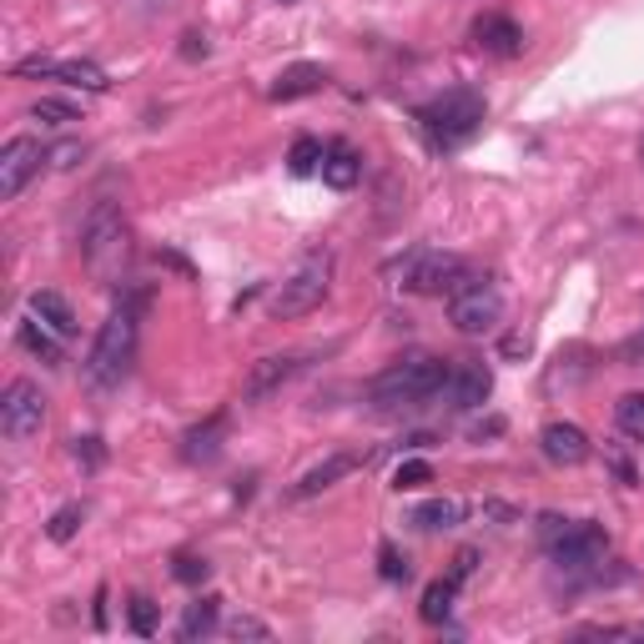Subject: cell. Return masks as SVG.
Masks as SVG:
<instances>
[{
  "instance_id": "cell-1",
  "label": "cell",
  "mask_w": 644,
  "mask_h": 644,
  "mask_svg": "<svg viewBox=\"0 0 644 644\" xmlns=\"http://www.w3.org/2000/svg\"><path fill=\"white\" fill-rule=\"evenodd\" d=\"M448 362L443 358H403L393 368H382L378 378L368 382V403L382 408V413H398V408H418L428 398H438L448 388Z\"/></svg>"
},
{
  "instance_id": "cell-2",
  "label": "cell",
  "mask_w": 644,
  "mask_h": 644,
  "mask_svg": "<svg viewBox=\"0 0 644 644\" xmlns=\"http://www.w3.org/2000/svg\"><path fill=\"white\" fill-rule=\"evenodd\" d=\"M483 116H489V106H483L479 91L459 86V91H443L438 101H428L418 111V132H423V142L433 152H459V146H469L479 136Z\"/></svg>"
},
{
  "instance_id": "cell-3",
  "label": "cell",
  "mask_w": 644,
  "mask_h": 644,
  "mask_svg": "<svg viewBox=\"0 0 644 644\" xmlns=\"http://www.w3.org/2000/svg\"><path fill=\"white\" fill-rule=\"evenodd\" d=\"M81 257H86V267L101 283H116L126 273V263H132V227H126L116 202H96L91 207L86 227H81Z\"/></svg>"
},
{
  "instance_id": "cell-4",
  "label": "cell",
  "mask_w": 644,
  "mask_h": 644,
  "mask_svg": "<svg viewBox=\"0 0 644 644\" xmlns=\"http://www.w3.org/2000/svg\"><path fill=\"white\" fill-rule=\"evenodd\" d=\"M333 252L328 247H313V252H303L293 263V273L277 283V293H273V317L277 323H293V317H307L313 313L323 297L333 293Z\"/></svg>"
},
{
  "instance_id": "cell-5",
  "label": "cell",
  "mask_w": 644,
  "mask_h": 644,
  "mask_svg": "<svg viewBox=\"0 0 644 644\" xmlns=\"http://www.w3.org/2000/svg\"><path fill=\"white\" fill-rule=\"evenodd\" d=\"M132 358H136V307H111V317L101 323L96 343L86 352V378L96 388H116L126 372H132Z\"/></svg>"
},
{
  "instance_id": "cell-6",
  "label": "cell",
  "mask_w": 644,
  "mask_h": 644,
  "mask_svg": "<svg viewBox=\"0 0 644 644\" xmlns=\"http://www.w3.org/2000/svg\"><path fill=\"white\" fill-rule=\"evenodd\" d=\"M388 283L408 287V293H423V297H453L463 283H473L463 257L453 252H433V247H413L408 257L388 263Z\"/></svg>"
},
{
  "instance_id": "cell-7",
  "label": "cell",
  "mask_w": 644,
  "mask_h": 644,
  "mask_svg": "<svg viewBox=\"0 0 644 644\" xmlns=\"http://www.w3.org/2000/svg\"><path fill=\"white\" fill-rule=\"evenodd\" d=\"M499 317H503V297H499V287H489V283H463L459 293L448 297V323L463 333V338H483V333H493L499 328Z\"/></svg>"
},
{
  "instance_id": "cell-8",
  "label": "cell",
  "mask_w": 644,
  "mask_h": 644,
  "mask_svg": "<svg viewBox=\"0 0 644 644\" xmlns=\"http://www.w3.org/2000/svg\"><path fill=\"white\" fill-rule=\"evenodd\" d=\"M0 428L16 443H25V438H35L45 428V393L31 378L6 382V393H0Z\"/></svg>"
},
{
  "instance_id": "cell-9",
  "label": "cell",
  "mask_w": 644,
  "mask_h": 644,
  "mask_svg": "<svg viewBox=\"0 0 644 644\" xmlns=\"http://www.w3.org/2000/svg\"><path fill=\"white\" fill-rule=\"evenodd\" d=\"M544 549L559 569H594L604 554H610V534H604L600 524H569L564 534Z\"/></svg>"
},
{
  "instance_id": "cell-10",
  "label": "cell",
  "mask_w": 644,
  "mask_h": 644,
  "mask_svg": "<svg viewBox=\"0 0 644 644\" xmlns=\"http://www.w3.org/2000/svg\"><path fill=\"white\" fill-rule=\"evenodd\" d=\"M45 152L35 136H16V142H6V152H0V202H16L25 192V182H31L35 172H41Z\"/></svg>"
},
{
  "instance_id": "cell-11",
  "label": "cell",
  "mask_w": 644,
  "mask_h": 644,
  "mask_svg": "<svg viewBox=\"0 0 644 644\" xmlns=\"http://www.w3.org/2000/svg\"><path fill=\"white\" fill-rule=\"evenodd\" d=\"M297 372H303V352H273V358H257L247 368L242 398H247V403H267V398H273L283 382H293Z\"/></svg>"
},
{
  "instance_id": "cell-12",
  "label": "cell",
  "mask_w": 644,
  "mask_h": 644,
  "mask_svg": "<svg viewBox=\"0 0 644 644\" xmlns=\"http://www.w3.org/2000/svg\"><path fill=\"white\" fill-rule=\"evenodd\" d=\"M539 448H544V459L559 463V469H579V463L590 459V433L579 423H544Z\"/></svg>"
},
{
  "instance_id": "cell-13",
  "label": "cell",
  "mask_w": 644,
  "mask_h": 644,
  "mask_svg": "<svg viewBox=\"0 0 644 644\" xmlns=\"http://www.w3.org/2000/svg\"><path fill=\"white\" fill-rule=\"evenodd\" d=\"M473 41H479L489 55H499V61L524 55V31H519V21H509V16H499V11L473 21Z\"/></svg>"
},
{
  "instance_id": "cell-14",
  "label": "cell",
  "mask_w": 644,
  "mask_h": 644,
  "mask_svg": "<svg viewBox=\"0 0 644 644\" xmlns=\"http://www.w3.org/2000/svg\"><path fill=\"white\" fill-rule=\"evenodd\" d=\"M493 393V372L483 368V362H459V368L448 372V398H453V408H483Z\"/></svg>"
},
{
  "instance_id": "cell-15",
  "label": "cell",
  "mask_w": 644,
  "mask_h": 644,
  "mask_svg": "<svg viewBox=\"0 0 644 644\" xmlns=\"http://www.w3.org/2000/svg\"><path fill=\"white\" fill-rule=\"evenodd\" d=\"M358 463H362L358 453H328V459H323V463H313V469H307L303 479L293 483V499H317V493H323V489H333V483H338V479H348V473L358 469Z\"/></svg>"
},
{
  "instance_id": "cell-16",
  "label": "cell",
  "mask_w": 644,
  "mask_h": 644,
  "mask_svg": "<svg viewBox=\"0 0 644 644\" xmlns=\"http://www.w3.org/2000/svg\"><path fill=\"white\" fill-rule=\"evenodd\" d=\"M323 86H328V71L313 67V61H297V67H287L283 76L273 81L267 96H273V101H303V96H317Z\"/></svg>"
},
{
  "instance_id": "cell-17",
  "label": "cell",
  "mask_w": 644,
  "mask_h": 644,
  "mask_svg": "<svg viewBox=\"0 0 644 644\" xmlns=\"http://www.w3.org/2000/svg\"><path fill=\"white\" fill-rule=\"evenodd\" d=\"M358 176H362V156L352 152V146L333 142L328 156H323V182H328L333 192H348V186H358Z\"/></svg>"
},
{
  "instance_id": "cell-18",
  "label": "cell",
  "mask_w": 644,
  "mask_h": 644,
  "mask_svg": "<svg viewBox=\"0 0 644 644\" xmlns=\"http://www.w3.org/2000/svg\"><path fill=\"white\" fill-rule=\"evenodd\" d=\"M222 433H227V418H207V423H197L192 433L182 438V459H192V463H207V459H217V448H222Z\"/></svg>"
},
{
  "instance_id": "cell-19",
  "label": "cell",
  "mask_w": 644,
  "mask_h": 644,
  "mask_svg": "<svg viewBox=\"0 0 644 644\" xmlns=\"http://www.w3.org/2000/svg\"><path fill=\"white\" fill-rule=\"evenodd\" d=\"M31 313L41 317L51 333H61V338L76 333V313H71V303L61 293H31Z\"/></svg>"
},
{
  "instance_id": "cell-20",
  "label": "cell",
  "mask_w": 644,
  "mask_h": 644,
  "mask_svg": "<svg viewBox=\"0 0 644 644\" xmlns=\"http://www.w3.org/2000/svg\"><path fill=\"white\" fill-rule=\"evenodd\" d=\"M459 579L448 574V579H433V584H428L423 590V604H418V614H423V624H443L448 614H453V600H459Z\"/></svg>"
},
{
  "instance_id": "cell-21",
  "label": "cell",
  "mask_w": 644,
  "mask_h": 644,
  "mask_svg": "<svg viewBox=\"0 0 644 644\" xmlns=\"http://www.w3.org/2000/svg\"><path fill=\"white\" fill-rule=\"evenodd\" d=\"M217 594H202V600H192L186 604V614H182V624H176V634L182 640H202V634H212L217 630Z\"/></svg>"
},
{
  "instance_id": "cell-22",
  "label": "cell",
  "mask_w": 644,
  "mask_h": 644,
  "mask_svg": "<svg viewBox=\"0 0 644 644\" xmlns=\"http://www.w3.org/2000/svg\"><path fill=\"white\" fill-rule=\"evenodd\" d=\"M463 519V503L459 499H428L413 509V524L428 529V534H438V529H453Z\"/></svg>"
},
{
  "instance_id": "cell-23",
  "label": "cell",
  "mask_w": 644,
  "mask_h": 644,
  "mask_svg": "<svg viewBox=\"0 0 644 644\" xmlns=\"http://www.w3.org/2000/svg\"><path fill=\"white\" fill-rule=\"evenodd\" d=\"M55 338H61V333H51L35 313H31V323H21V348L35 352L41 362H61V343H55Z\"/></svg>"
},
{
  "instance_id": "cell-24",
  "label": "cell",
  "mask_w": 644,
  "mask_h": 644,
  "mask_svg": "<svg viewBox=\"0 0 644 644\" xmlns=\"http://www.w3.org/2000/svg\"><path fill=\"white\" fill-rule=\"evenodd\" d=\"M55 81H71L81 91H111L106 71L91 67V61H55Z\"/></svg>"
},
{
  "instance_id": "cell-25",
  "label": "cell",
  "mask_w": 644,
  "mask_h": 644,
  "mask_svg": "<svg viewBox=\"0 0 644 644\" xmlns=\"http://www.w3.org/2000/svg\"><path fill=\"white\" fill-rule=\"evenodd\" d=\"M81 524H86V509H81V503H61V509L51 513V524H45V539H51V544H71V539L81 534Z\"/></svg>"
},
{
  "instance_id": "cell-26",
  "label": "cell",
  "mask_w": 644,
  "mask_h": 644,
  "mask_svg": "<svg viewBox=\"0 0 644 644\" xmlns=\"http://www.w3.org/2000/svg\"><path fill=\"white\" fill-rule=\"evenodd\" d=\"M323 142L317 136H297L293 142V152H287V172L293 176H313V172H323Z\"/></svg>"
},
{
  "instance_id": "cell-27",
  "label": "cell",
  "mask_w": 644,
  "mask_h": 644,
  "mask_svg": "<svg viewBox=\"0 0 644 644\" xmlns=\"http://www.w3.org/2000/svg\"><path fill=\"white\" fill-rule=\"evenodd\" d=\"M614 423H620V433H630L634 443H644V393H624L620 403H614Z\"/></svg>"
},
{
  "instance_id": "cell-28",
  "label": "cell",
  "mask_w": 644,
  "mask_h": 644,
  "mask_svg": "<svg viewBox=\"0 0 644 644\" xmlns=\"http://www.w3.org/2000/svg\"><path fill=\"white\" fill-rule=\"evenodd\" d=\"M428 483H433V463H423V459H408V463H398V473H393V489H398V493L428 489Z\"/></svg>"
},
{
  "instance_id": "cell-29",
  "label": "cell",
  "mask_w": 644,
  "mask_h": 644,
  "mask_svg": "<svg viewBox=\"0 0 644 644\" xmlns=\"http://www.w3.org/2000/svg\"><path fill=\"white\" fill-rule=\"evenodd\" d=\"M378 574L388 579V584H408V579H413V564L398 554V544H378Z\"/></svg>"
},
{
  "instance_id": "cell-30",
  "label": "cell",
  "mask_w": 644,
  "mask_h": 644,
  "mask_svg": "<svg viewBox=\"0 0 644 644\" xmlns=\"http://www.w3.org/2000/svg\"><path fill=\"white\" fill-rule=\"evenodd\" d=\"M31 116L35 121H51V126H71V121H81V111L71 106V101H61V96H41L31 106Z\"/></svg>"
},
{
  "instance_id": "cell-31",
  "label": "cell",
  "mask_w": 644,
  "mask_h": 644,
  "mask_svg": "<svg viewBox=\"0 0 644 644\" xmlns=\"http://www.w3.org/2000/svg\"><path fill=\"white\" fill-rule=\"evenodd\" d=\"M126 624H132V634L152 640V634H156V604L146 600V594H136V600H132V610H126Z\"/></svg>"
},
{
  "instance_id": "cell-32",
  "label": "cell",
  "mask_w": 644,
  "mask_h": 644,
  "mask_svg": "<svg viewBox=\"0 0 644 644\" xmlns=\"http://www.w3.org/2000/svg\"><path fill=\"white\" fill-rule=\"evenodd\" d=\"M71 459L86 473H96L101 463H106V443H101V438H76V443H71Z\"/></svg>"
},
{
  "instance_id": "cell-33",
  "label": "cell",
  "mask_w": 644,
  "mask_h": 644,
  "mask_svg": "<svg viewBox=\"0 0 644 644\" xmlns=\"http://www.w3.org/2000/svg\"><path fill=\"white\" fill-rule=\"evenodd\" d=\"M172 574H176V584H192V590H197V584H207L212 564H207V559H197V554H182Z\"/></svg>"
},
{
  "instance_id": "cell-34",
  "label": "cell",
  "mask_w": 644,
  "mask_h": 644,
  "mask_svg": "<svg viewBox=\"0 0 644 644\" xmlns=\"http://www.w3.org/2000/svg\"><path fill=\"white\" fill-rule=\"evenodd\" d=\"M232 640H273V630H267L263 620H252V614H237V620L227 624Z\"/></svg>"
},
{
  "instance_id": "cell-35",
  "label": "cell",
  "mask_w": 644,
  "mask_h": 644,
  "mask_svg": "<svg viewBox=\"0 0 644 644\" xmlns=\"http://www.w3.org/2000/svg\"><path fill=\"white\" fill-rule=\"evenodd\" d=\"M81 156H86V146H81V142H61V146H51V152H45V162H51L55 172H71Z\"/></svg>"
},
{
  "instance_id": "cell-36",
  "label": "cell",
  "mask_w": 644,
  "mask_h": 644,
  "mask_svg": "<svg viewBox=\"0 0 644 644\" xmlns=\"http://www.w3.org/2000/svg\"><path fill=\"white\" fill-rule=\"evenodd\" d=\"M604 463H610V469L620 473V483H630V489H634V483H640V473H634V463L624 459L620 448H604Z\"/></svg>"
},
{
  "instance_id": "cell-37",
  "label": "cell",
  "mask_w": 644,
  "mask_h": 644,
  "mask_svg": "<svg viewBox=\"0 0 644 644\" xmlns=\"http://www.w3.org/2000/svg\"><path fill=\"white\" fill-rule=\"evenodd\" d=\"M569 524H574V519H564V513H539V539H544V544H554Z\"/></svg>"
},
{
  "instance_id": "cell-38",
  "label": "cell",
  "mask_w": 644,
  "mask_h": 644,
  "mask_svg": "<svg viewBox=\"0 0 644 644\" xmlns=\"http://www.w3.org/2000/svg\"><path fill=\"white\" fill-rule=\"evenodd\" d=\"M207 51H212V45H207V35H202V31L182 35V61H207Z\"/></svg>"
},
{
  "instance_id": "cell-39",
  "label": "cell",
  "mask_w": 644,
  "mask_h": 644,
  "mask_svg": "<svg viewBox=\"0 0 644 644\" xmlns=\"http://www.w3.org/2000/svg\"><path fill=\"white\" fill-rule=\"evenodd\" d=\"M473 569H479V549H459V554H453V569H448V574H453V579L463 584V579H469Z\"/></svg>"
},
{
  "instance_id": "cell-40",
  "label": "cell",
  "mask_w": 644,
  "mask_h": 644,
  "mask_svg": "<svg viewBox=\"0 0 644 644\" xmlns=\"http://www.w3.org/2000/svg\"><path fill=\"white\" fill-rule=\"evenodd\" d=\"M156 263H166V267H176V273H182V277H192V263H186V257H182V252H156Z\"/></svg>"
},
{
  "instance_id": "cell-41",
  "label": "cell",
  "mask_w": 644,
  "mask_h": 644,
  "mask_svg": "<svg viewBox=\"0 0 644 644\" xmlns=\"http://www.w3.org/2000/svg\"><path fill=\"white\" fill-rule=\"evenodd\" d=\"M503 358H529V338H524V333L503 338Z\"/></svg>"
},
{
  "instance_id": "cell-42",
  "label": "cell",
  "mask_w": 644,
  "mask_h": 644,
  "mask_svg": "<svg viewBox=\"0 0 644 644\" xmlns=\"http://www.w3.org/2000/svg\"><path fill=\"white\" fill-rule=\"evenodd\" d=\"M483 513H489V519H499V524H513V519H519L509 503H483Z\"/></svg>"
},
{
  "instance_id": "cell-43",
  "label": "cell",
  "mask_w": 644,
  "mask_h": 644,
  "mask_svg": "<svg viewBox=\"0 0 644 644\" xmlns=\"http://www.w3.org/2000/svg\"><path fill=\"white\" fill-rule=\"evenodd\" d=\"M493 433H503V418H489V423L473 428V443H483V438H493Z\"/></svg>"
}]
</instances>
